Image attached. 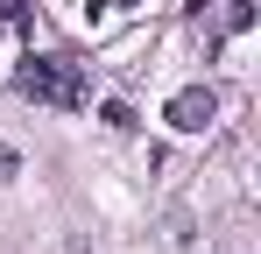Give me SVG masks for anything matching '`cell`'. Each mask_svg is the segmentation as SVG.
Masks as SVG:
<instances>
[{"mask_svg":"<svg viewBox=\"0 0 261 254\" xmlns=\"http://www.w3.org/2000/svg\"><path fill=\"white\" fill-rule=\"evenodd\" d=\"M14 92H21V99H36V106H64V113H78V106H85V78H78V64H71V57H21Z\"/></svg>","mask_w":261,"mask_h":254,"instance_id":"obj_1","label":"cell"},{"mask_svg":"<svg viewBox=\"0 0 261 254\" xmlns=\"http://www.w3.org/2000/svg\"><path fill=\"white\" fill-rule=\"evenodd\" d=\"M163 120H170L176 134H205V127L219 120V99H212V85H184V92L170 99V113H163Z\"/></svg>","mask_w":261,"mask_h":254,"instance_id":"obj_2","label":"cell"},{"mask_svg":"<svg viewBox=\"0 0 261 254\" xmlns=\"http://www.w3.org/2000/svg\"><path fill=\"white\" fill-rule=\"evenodd\" d=\"M99 120H106V127H134V106H127V99H106Z\"/></svg>","mask_w":261,"mask_h":254,"instance_id":"obj_3","label":"cell"},{"mask_svg":"<svg viewBox=\"0 0 261 254\" xmlns=\"http://www.w3.org/2000/svg\"><path fill=\"white\" fill-rule=\"evenodd\" d=\"M0 21L7 29H29V0H0Z\"/></svg>","mask_w":261,"mask_h":254,"instance_id":"obj_4","label":"cell"},{"mask_svg":"<svg viewBox=\"0 0 261 254\" xmlns=\"http://www.w3.org/2000/svg\"><path fill=\"white\" fill-rule=\"evenodd\" d=\"M14 169H21V156H14V148H0V184H7Z\"/></svg>","mask_w":261,"mask_h":254,"instance_id":"obj_5","label":"cell"},{"mask_svg":"<svg viewBox=\"0 0 261 254\" xmlns=\"http://www.w3.org/2000/svg\"><path fill=\"white\" fill-rule=\"evenodd\" d=\"M184 7H191V14H198V21H205V7H212V0H184Z\"/></svg>","mask_w":261,"mask_h":254,"instance_id":"obj_6","label":"cell"}]
</instances>
